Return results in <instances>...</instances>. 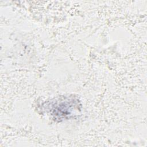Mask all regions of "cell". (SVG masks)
Segmentation results:
<instances>
[{"instance_id":"cell-1","label":"cell","mask_w":147,"mask_h":147,"mask_svg":"<svg viewBox=\"0 0 147 147\" xmlns=\"http://www.w3.org/2000/svg\"><path fill=\"white\" fill-rule=\"evenodd\" d=\"M81 105L78 98L74 96H63L49 102L47 110L52 118L61 122L69 119L80 111Z\"/></svg>"}]
</instances>
